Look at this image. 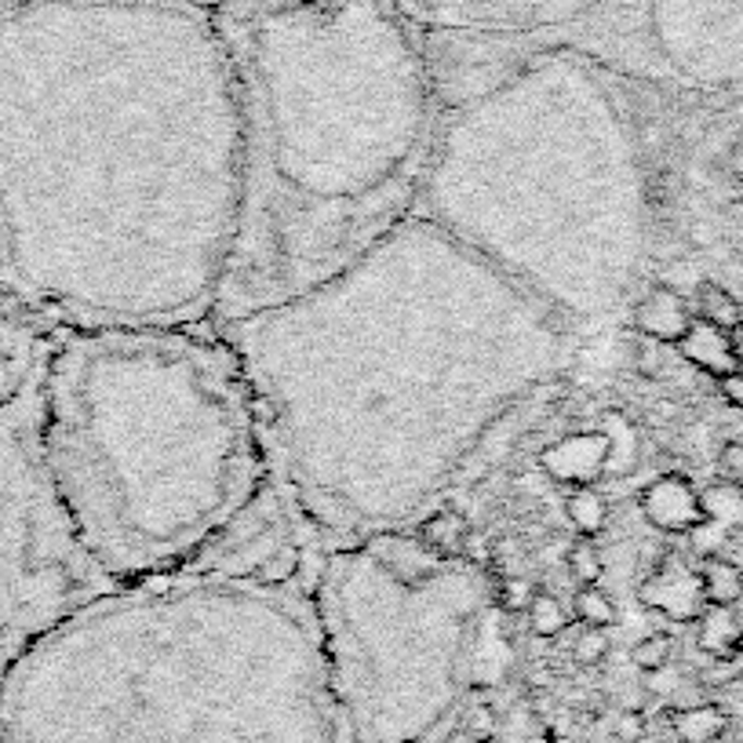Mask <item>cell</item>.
Returning a JSON list of instances; mask_svg holds the SVG:
<instances>
[{
  "label": "cell",
  "instance_id": "obj_1",
  "mask_svg": "<svg viewBox=\"0 0 743 743\" xmlns=\"http://www.w3.org/2000/svg\"><path fill=\"white\" fill-rule=\"evenodd\" d=\"M240 208L223 37L51 8L0 34V252L62 329H205Z\"/></svg>",
  "mask_w": 743,
  "mask_h": 743
},
{
  "label": "cell",
  "instance_id": "obj_2",
  "mask_svg": "<svg viewBox=\"0 0 743 743\" xmlns=\"http://www.w3.org/2000/svg\"><path fill=\"white\" fill-rule=\"evenodd\" d=\"M212 329L252 394L274 485L339 543L431 515L580 343L420 215L324 285Z\"/></svg>",
  "mask_w": 743,
  "mask_h": 743
},
{
  "label": "cell",
  "instance_id": "obj_3",
  "mask_svg": "<svg viewBox=\"0 0 743 743\" xmlns=\"http://www.w3.org/2000/svg\"><path fill=\"white\" fill-rule=\"evenodd\" d=\"M240 208L212 324L324 285L416 215L437 139L431 66L369 0L267 4L223 34Z\"/></svg>",
  "mask_w": 743,
  "mask_h": 743
},
{
  "label": "cell",
  "instance_id": "obj_4",
  "mask_svg": "<svg viewBox=\"0 0 743 743\" xmlns=\"http://www.w3.org/2000/svg\"><path fill=\"white\" fill-rule=\"evenodd\" d=\"M336 718L302 580L117 587L0 667L4 743H332Z\"/></svg>",
  "mask_w": 743,
  "mask_h": 743
},
{
  "label": "cell",
  "instance_id": "obj_5",
  "mask_svg": "<svg viewBox=\"0 0 743 743\" xmlns=\"http://www.w3.org/2000/svg\"><path fill=\"white\" fill-rule=\"evenodd\" d=\"M437 139L416 215L583 336L648 281L645 161L620 81L572 48L431 66Z\"/></svg>",
  "mask_w": 743,
  "mask_h": 743
},
{
  "label": "cell",
  "instance_id": "obj_6",
  "mask_svg": "<svg viewBox=\"0 0 743 743\" xmlns=\"http://www.w3.org/2000/svg\"><path fill=\"white\" fill-rule=\"evenodd\" d=\"M37 437L85 550L117 587L201 558L270 485L256 405L215 329H62Z\"/></svg>",
  "mask_w": 743,
  "mask_h": 743
},
{
  "label": "cell",
  "instance_id": "obj_7",
  "mask_svg": "<svg viewBox=\"0 0 743 743\" xmlns=\"http://www.w3.org/2000/svg\"><path fill=\"white\" fill-rule=\"evenodd\" d=\"M496 575L401 532L347 540L310 575L332 699L364 743L453 726L488 648Z\"/></svg>",
  "mask_w": 743,
  "mask_h": 743
},
{
  "label": "cell",
  "instance_id": "obj_8",
  "mask_svg": "<svg viewBox=\"0 0 743 743\" xmlns=\"http://www.w3.org/2000/svg\"><path fill=\"white\" fill-rule=\"evenodd\" d=\"M117 583L85 550L37 437V375L0 405V667Z\"/></svg>",
  "mask_w": 743,
  "mask_h": 743
},
{
  "label": "cell",
  "instance_id": "obj_9",
  "mask_svg": "<svg viewBox=\"0 0 743 743\" xmlns=\"http://www.w3.org/2000/svg\"><path fill=\"white\" fill-rule=\"evenodd\" d=\"M540 470L554 485L565 488H598L609 470V434L602 426L594 431H575L550 442L540 453Z\"/></svg>",
  "mask_w": 743,
  "mask_h": 743
},
{
  "label": "cell",
  "instance_id": "obj_10",
  "mask_svg": "<svg viewBox=\"0 0 743 743\" xmlns=\"http://www.w3.org/2000/svg\"><path fill=\"white\" fill-rule=\"evenodd\" d=\"M637 510L653 529L667 536H689L707 521L699 488L685 474H659L637 492Z\"/></svg>",
  "mask_w": 743,
  "mask_h": 743
},
{
  "label": "cell",
  "instance_id": "obj_11",
  "mask_svg": "<svg viewBox=\"0 0 743 743\" xmlns=\"http://www.w3.org/2000/svg\"><path fill=\"white\" fill-rule=\"evenodd\" d=\"M637 602L648 612L667 616L671 623H696L707 609L699 572H693L682 558H664L653 572L637 583Z\"/></svg>",
  "mask_w": 743,
  "mask_h": 743
},
{
  "label": "cell",
  "instance_id": "obj_12",
  "mask_svg": "<svg viewBox=\"0 0 743 743\" xmlns=\"http://www.w3.org/2000/svg\"><path fill=\"white\" fill-rule=\"evenodd\" d=\"M627 318H631V329L642 339L664 343V347H678V339L689 332L696 313H693V302H689L685 292L659 285V281H645V288L634 296Z\"/></svg>",
  "mask_w": 743,
  "mask_h": 743
},
{
  "label": "cell",
  "instance_id": "obj_13",
  "mask_svg": "<svg viewBox=\"0 0 743 743\" xmlns=\"http://www.w3.org/2000/svg\"><path fill=\"white\" fill-rule=\"evenodd\" d=\"M674 350L682 354L693 369L707 372L710 380H721V375L736 372V361H732V350H729V332L704 318H693V324H689V332L678 339Z\"/></svg>",
  "mask_w": 743,
  "mask_h": 743
},
{
  "label": "cell",
  "instance_id": "obj_14",
  "mask_svg": "<svg viewBox=\"0 0 743 743\" xmlns=\"http://www.w3.org/2000/svg\"><path fill=\"white\" fill-rule=\"evenodd\" d=\"M412 536L437 554L459 558V554H467V543H470V521L463 515H456V510H431V515H423L412 525Z\"/></svg>",
  "mask_w": 743,
  "mask_h": 743
},
{
  "label": "cell",
  "instance_id": "obj_15",
  "mask_svg": "<svg viewBox=\"0 0 743 743\" xmlns=\"http://www.w3.org/2000/svg\"><path fill=\"white\" fill-rule=\"evenodd\" d=\"M740 634H743V627L729 605H707V609L699 612L696 642L707 656H715V659L740 656Z\"/></svg>",
  "mask_w": 743,
  "mask_h": 743
},
{
  "label": "cell",
  "instance_id": "obj_16",
  "mask_svg": "<svg viewBox=\"0 0 743 743\" xmlns=\"http://www.w3.org/2000/svg\"><path fill=\"white\" fill-rule=\"evenodd\" d=\"M602 431L609 434V470H605V481H620L637 467L642 437H637L634 423L623 412H616V408L602 416Z\"/></svg>",
  "mask_w": 743,
  "mask_h": 743
},
{
  "label": "cell",
  "instance_id": "obj_17",
  "mask_svg": "<svg viewBox=\"0 0 743 743\" xmlns=\"http://www.w3.org/2000/svg\"><path fill=\"white\" fill-rule=\"evenodd\" d=\"M696 572L707 605H729L732 609L736 602H743V569L736 561L721 558V554H707Z\"/></svg>",
  "mask_w": 743,
  "mask_h": 743
},
{
  "label": "cell",
  "instance_id": "obj_18",
  "mask_svg": "<svg viewBox=\"0 0 743 743\" xmlns=\"http://www.w3.org/2000/svg\"><path fill=\"white\" fill-rule=\"evenodd\" d=\"M671 729L678 743H718L729 729V715L715 704L682 707L671 715Z\"/></svg>",
  "mask_w": 743,
  "mask_h": 743
},
{
  "label": "cell",
  "instance_id": "obj_19",
  "mask_svg": "<svg viewBox=\"0 0 743 743\" xmlns=\"http://www.w3.org/2000/svg\"><path fill=\"white\" fill-rule=\"evenodd\" d=\"M693 313L729 332L743 321V302L718 281H699L693 288Z\"/></svg>",
  "mask_w": 743,
  "mask_h": 743
},
{
  "label": "cell",
  "instance_id": "obj_20",
  "mask_svg": "<svg viewBox=\"0 0 743 743\" xmlns=\"http://www.w3.org/2000/svg\"><path fill=\"white\" fill-rule=\"evenodd\" d=\"M565 518L583 540H594L609 525V499L598 488H572L565 496Z\"/></svg>",
  "mask_w": 743,
  "mask_h": 743
},
{
  "label": "cell",
  "instance_id": "obj_21",
  "mask_svg": "<svg viewBox=\"0 0 743 743\" xmlns=\"http://www.w3.org/2000/svg\"><path fill=\"white\" fill-rule=\"evenodd\" d=\"M572 616L583 627H602V631H609V627H616V620H620V609H616L612 594L605 591L602 583H594V587H575Z\"/></svg>",
  "mask_w": 743,
  "mask_h": 743
},
{
  "label": "cell",
  "instance_id": "obj_22",
  "mask_svg": "<svg viewBox=\"0 0 743 743\" xmlns=\"http://www.w3.org/2000/svg\"><path fill=\"white\" fill-rule=\"evenodd\" d=\"M525 623H529V631L536 637H547V642H554L558 634L569 631V609H565L554 594L536 591V594H532V602L525 605Z\"/></svg>",
  "mask_w": 743,
  "mask_h": 743
},
{
  "label": "cell",
  "instance_id": "obj_23",
  "mask_svg": "<svg viewBox=\"0 0 743 743\" xmlns=\"http://www.w3.org/2000/svg\"><path fill=\"white\" fill-rule=\"evenodd\" d=\"M671 653H674L671 634H645L642 642L631 645V664L642 674H656L671 667Z\"/></svg>",
  "mask_w": 743,
  "mask_h": 743
},
{
  "label": "cell",
  "instance_id": "obj_24",
  "mask_svg": "<svg viewBox=\"0 0 743 743\" xmlns=\"http://www.w3.org/2000/svg\"><path fill=\"white\" fill-rule=\"evenodd\" d=\"M699 499H704L707 521H715V525H729V521H736V515H743V496L732 481L704 488L699 492Z\"/></svg>",
  "mask_w": 743,
  "mask_h": 743
},
{
  "label": "cell",
  "instance_id": "obj_25",
  "mask_svg": "<svg viewBox=\"0 0 743 743\" xmlns=\"http://www.w3.org/2000/svg\"><path fill=\"white\" fill-rule=\"evenodd\" d=\"M569 572H572V580L580 583V587H594V583H602V575H605V558H602V550L594 547L591 540H580V543H572L569 547Z\"/></svg>",
  "mask_w": 743,
  "mask_h": 743
},
{
  "label": "cell",
  "instance_id": "obj_26",
  "mask_svg": "<svg viewBox=\"0 0 743 743\" xmlns=\"http://www.w3.org/2000/svg\"><path fill=\"white\" fill-rule=\"evenodd\" d=\"M612 653V637L602 631V627H583L572 642V659L580 667H598L605 664V656Z\"/></svg>",
  "mask_w": 743,
  "mask_h": 743
},
{
  "label": "cell",
  "instance_id": "obj_27",
  "mask_svg": "<svg viewBox=\"0 0 743 743\" xmlns=\"http://www.w3.org/2000/svg\"><path fill=\"white\" fill-rule=\"evenodd\" d=\"M532 583L521 575H496V587H492V602L496 612H525V605L532 602Z\"/></svg>",
  "mask_w": 743,
  "mask_h": 743
},
{
  "label": "cell",
  "instance_id": "obj_28",
  "mask_svg": "<svg viewBox=\"0 0 743 743\" xmlns=\"http://www.w3.org/2000/svg\"><path fill=\"white\" fill-rule=\"evenodd\" d=\"M645 732H648V721H645V715L642 710H620V715H616V721H612V736H616V743H642L645 740Z\"/></svg>",
  "mask_w": 743,
  "mask_h": 743
},
{
  "label": "cell",
  "instance_id": "obj_29",
  "mask_svg": "<svg viewBox=\"0 0 743 743\" xmlns=\"http://www.w3.org/2000/svg\"><path fill=\"white\" fill-rule=\"evenodd\" d=\"M718 470H721V478H726V481L740 485V481H743V442H726V445H721Z\"/></svg>",
  "mask_w": 743,
  "mask_h": 743
},
{
  "label": "cell",
  "instance_id": "obj_30",
  "mask_svg": "<svg viewBox=\"0 0 743 743\" xmlns=\"http://www.w3.org/2000/svg\"><path fill=\"white\" fill-rule=\"evenodd\" d=\"M467 729H470V736H478V740L492 736V732H496V710H492V707H470Z\"/></svg>",
  "mask_w": 743,
  "mask_h": 743
},
{
  "label": "cell",
  "instance_id": "obj_31",
  "mask_svg": "<svg viewBox=\"0 0 743 743\" xmlns=\"http://www.w3.org/2000/svg\"><path fill=\"white\" fill-rule=\"evenodd\" d=\"M718 383V394H721V401L732 405V408H743V372H729V375H721Z\"/></svg>",
  "mask_w": 743,
  "mask_h": 743
},
{
  "label": "cell",
  "instance_id": "obj_32",
  "mask_svg": "<svg viewBox=\"0 0 743 743\" xmlns=\"http://www.w3.org/2000/svg\"><path fill=\"white\" fill-rule=\"evenodd\" d=\"M729 350H732V361H736V372H743V321L736 329H729Z\"/></svg>",
  "mask_w": 743,
  "mask_h": 743
},
{
  "label": "cell",
  "instance_id": "obj_33",
  "mask_svg": "<svg viewBox=\"0 0 743 743\" xmlns=\"http://www.w3.org/2000/svg\"><path fill=\"white\" fill-rule=\"evenodd\" d=\"M740 656H743V634H740Z\"/></svg>",
  "mask_w": 743,
  "mask_h": 743
},
{
  "label": "cell",
  "instance_id": "obj_34",
  "mask_svg": "<svg viewBox=\"0 0 743 743\" xmlns=\"http://www.w3.org/2000/svg\"><path fill=\"white\" fill-rule=\"evenodd\" d=\"M736 488H740V496H743V481H740V485H736Z\"/></svg>",
  "mask_w": 743,
  "mask_h": 743
}]
</instances>
